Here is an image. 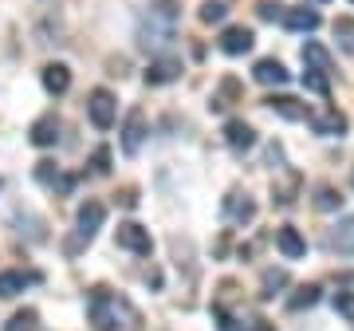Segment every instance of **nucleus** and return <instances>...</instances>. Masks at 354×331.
I'll use <instances>...</instances> for the list:
<instances>
[{"label":"nucleus","instance_id":"28","mask_svg":"<svg viewBox=\"0 0 354 331\" xmlns=\"http://www.w3.org/2000/svg\"><path fill=\"white\" fill-rule=\"evenodd\" d=\"M304 87L327 99V95H330V75H323V71H311V67H307V71H304Z\"/></svg>","mask_w":354,"mask_h":331},{"label":"nucleus","instance_id":"5","mask_svg":"<svg viewBox=\"0 0 354 331\" xmlns=\"http://www.w3.org/2000/svg\"><path fill=\"white\" fill-rule=\"evenodd\" d=\"M114 241H118V249H127V253H134V256H150L153 253L150 229H142L138 221H122L118 233H114Z\"/></svg>","mask_w":354,"mask_h":331},{"label":"nucleus","instance_id":"25","mask_svg":"<svg viewBox=\"0 0 354 331\" xmlns=\"http://www.w3.org/2000/svg\"><path fill=\"white\" fill-rule=\"evenodd\" d=\"M319 304V288L315 284H304V288H295V296L288 300L291 312H304V307H315Z\"/></svg>","mask_w":354,"mask_h":331},{"label":"nucleus","instance_id":"15","mask_svg":"<svg viewBox=\"0 0 354 331\" xmlns=\"http://www.w3.org/2000/svg\"><path fill=\"white\" fill-rule=\"evenodd\" d=\"M276 249L288 256V260H299V256L307 253V241L299 237L295 225H279V229H276Z\"/></svg>","mask_w":354,"mask_h":331},{"label":"nucleus","instance_id":"12","mask_svg":"<svg viewBox=\"0 0 354 331\" xmlns=\"http://www.w3.org/2000/svg\"><path fill=\"white\" fill-rule=\"evenodd\" d=\"M28 138H32V146H39V150L55 146V142H59V118L55 115H39L36 123H32V130H28Z\"/></svg>","mask_w":354,"mask_h":331},{"label":"nucleus","instance_id":"19","mask_svg":"<svg viewBox=\"0 0 354 331\" xmlns=\"http://www.w3.org/2000/svg\"><path fill=\"white\" fill-rule=\"evenodd\" d=\"M304 64L311 67V71L335 75V60H330V51L323 48V44H315V39H307V44H304Z\"/></svg>","mask_w":354,"mask_h":331},{"label":"nucleus","instance_id":"14","mask_svg":"<svg viewBox=\"0 0 354 331\" xmlns=\"http://www.w3.org/2000/svg\"><path fill=\"white\" fill-rule=\"evenodd\" d=\"M327 249L342 256H354V217H342L339 225L327 233Z\"/></svg>","mask_w":354,"mask_h":331},{"label":"nucleus","instance_id":"20","mask_svg":"<svg viewBox=\"0 0 354 331\" xmlns=\"http://www.w3.org/2000/svg\"><path fill=\"white\" fill-rule=\"evenodd\" d=\"M299 186H304V178H299L295 170H288V174L272 186V202H276V205H291V202H295V193H299Z\"/></svg>","mask_w":354,"mask_h":331},{"label":"nucleus","instance_id":"27","mask_svg":"<svg viewBox=\"0 0 354 331\" xmlns=\"http://www.w3.org/2000/svg\"><path fill=\"white\" fill-rule=\"evenodd\" d=\"M339 205H342V193L335 190V186H319L315 190V209L330 213V209H339Z\"/></svg>","mask_w":354,"mask_h":331},{"label":"nucleus","instance_id":"7","mask_svg":"<svg viewBox=\"0 0 354 331\" xmlns=\"http://www.w3.org/2000/svg\"><path fill=\"white\" fill-rule=\"evenodd\" d=\"M142 142H146V111L142 107H130L127 123H122V154H134L142 150Z\"/></svg>","mask_w":354,"mask_h":331},{"label":"nucleus","instance_id":"22","mask_svg":"<svg viewBox=\"0 0 354 331\" xmlns=\"http://www.w3.org/2000/svg\"><path fill=\"white\" fill-rule=\"evenodd\" d=\"M32 280H39L36 272H0V296H16L24 292Z\"/></svg>","mask_w":354,"mask_h":331},{"label":"nucleus","instance_id":"34","mask_svg":"<svg viewBox=\"0 0 354 331\" xmlns=\"http://www.w3.org/2000/svg\"><path fill=\"white\" fill-rule=\"evenodd\" d=\"M213 316L221 319V331H248V328H241V319H236V316H228V312H225L221 304L213 307Z\"/></svg>","mask_w":354,"mask_h":331},{"label":"nucleus","instance_id":"8","mask_svg":"<svg viewBox=\"0 0 354 331\" xmlns=\"http://www.w3.org/2000/svg\"><path fill=\"white\" fill-rule=\"evenodd\" d=\"M174 79H181V60H177V55L150 60V67H146V87H165V83H174Z\"/></svg>","mask_w":354,"mask_h":331},{"label":"nucleus","instance_id":"24","mask_svg":"<svg viewBox=\"0 0 354 331\" xmlns=\"http://www.w3.org/2000/svg\"><path fill=\"white\" fill-rule=\"evenodd\" d=\"M236 99H241V83H236L232 75H225V79H221V95H213L209 107H213V111H225L228 102H236Z\"/></svg>","mask_w":354,"mask_h":331},{"label":"nucleus","instance_id":"11","mask_svg":"<svg viewBox=\"0 0 354 331\" xmlns=\"http://www.w3.org/2000/svg\"><path fill=\"white\" fill-rule=\"evenodd\" d=\"M252 44H256L252 28H244V24H228L221 32V51L225 55H244V51H252Z\"/></svg>","mask_w":354,"mask_h":331},{"label":"nucleus","instance_id":"17","mask_svg":"<svg viewBox=\"0 0 354 331\" xmlns=\"http://www.w3.org/2000/svg\"><path fill=\"white\" fill-rule=\"evenodd\" d=\"M252 75H256V83H264V87H283L291 79V71L279 60H260V64L252 67Z\"/></svg>","mask_w":354,"mask_h":331},{"label":"nucleus","instance_id":"6","mask_svg":"<svg viewBox=\"0 0 354 331\" xmlns=\"http://www.w3.org/2000/svg\"><path fill=\"white\" fill-rule=\"evenodd\" d=\"M102 221H106V205L102 202H83L75 213V233L83 241H95V233L102 229Z\"/></svg>","mask_w":354,"mask_h":331},{"label":"nucleus","instance_id":"10","mask_svg":"<svg viewBox=\"0 0 354 331\" xmlns=\"http://www.w3.org/2000/svg\"><path fill=\"white\" fill-rule=\"evenodd\" d=\"M252 217H256V202L248 197V193L232 190L225 197V221H228V225H248Z\"/></svg>","mask_w":354,"mask_h":331},{"label":"nucleus","instance_id":"26","mask_svg":"<svg viewBox=\"0 0 354 331\" xmlns=\"http://www.w3.org/2000/svg\"><path fill=\"white\" fill-rule=\"evenodd\" d=\"M335 39H339L342 51H351L354 55V20L351 16H339V20H335Z\"/></svg>","mask_w":354,"mask_h":331},{"label":"nucleus","instance_id":"3","mask_svg":"<svg viewBox=\"0 0 354 331\" xmlns=\"http://www.w3.org/2000/svg\"><path fill=\"white\" fill-rule=\"evenodd\" d=\"M87 118L95 123L99 130H111L114 118H118V102H114V95L106 87H95L87 99Z\"/></svg>","mask_w":354,"mask_h":331},{"label":"nucleus","instance_id":"30","mask_svg":"<svg viewBox=\"0 0 354 331\" xmlns=\"http://www.w3.org/2000/svg\"><path fill=\"white\" fill-rule=\"evenodd\" d=\"M91 170H95L99 178H106V174H111V150H106V146H99V150L91 154Z\"/></svg>","mask_w":354,"mask_h":331},{"label":"nucleus","instance_id":"2","mask_svg":"<svg viewBox=\"0 0 354 331\" xmlns=\"http://www.w3.org/2000/svg\"><path fill=\"white\" fill-rule=\"evenodd\" d=\"M174 28H177V4L174 0H158V4H150V16H146L142 28H138V44L146 51L162 48V44L174 39Z\"/></svg>","mask_w":354,"mask_h":331},{"label":"nucleus","instance_id":"21","mask_svg":"<svg viewBox=\"0 0 354 331\" xmlns=\"http://www.w3.org/2000/svg\"><path fill=\"white\" fill-rule=\"evenodd\" d=\"M288 288V272L283 268H264V280H260V300H276V292Z\"/></svg>","mask_w":354,"mask_h":331},{"label":"nucleus","instance_id":"36","mask_svg":"<svg viewBox=\"0 0 354 331\" xmlns=\"http://www.w3.org/2000/svg\"><path fill=\"white\" fill-rule=\"evenodd\" d=\"M351 181H354V174H351Z\"/></svg>","mask_w":354,"mask_h":331},{"label":"nucleus","instance_id":"4","mask_svg":"<svg viewBox=\"0 0 354 331\" xmlns=\"http://www.w3.org/2000/svg\"><path fill=\"white\" fill-rule=\"evenodd\" d=\"M307 123H311V130H315V134H327V138H342V134H346V127H351V123H346V115H342V111H335V107H327V102H323V107H311Z\"/></svg>","mask_w":354,"mask_h":331},{"label":"nucleus","instance_id":"16","mask_svg":"<svg viewBox=\"0 0 354 331\" xmlns=\"http://www.w3.org/2000/svg\"><path fill=\"white\" fill-rule=\"evenodd\" d=\"M279 20H283L291 32H315V28L323 24V16H319L315 8H307V4H304V8H283Z\"/></svg>","mask_w":354,"mask_h":331},{"label":"nucleus","instance_id":"1","mask_svg":"<svg viewBox=\"0 0 354 331\" xmlns=\"http://www.w3.org/2000/svg\"><path fill=\"white\" fill-rule=\"evenodd\" d=\"M87 319L95 331H118V328H127V319H134V312H130L127 300H118L114 292L95 288L87 296Z\"/></svg>","mask_w":354,"mask_h":331},{"label":"nucleus","instance_id":"13","mask_svg":"<svg viewBox=\"0 0 354 331\" xmlns=\"http://www.w3.org/2000/svg\"><path fill=\"white\" fill-rule=\"evenodd\" d=\"M225 142L236 154H244V150H252V146H256V130L248 127L244 118H228V123H225Z\"/></svg>","mask_w":354,"mask_h":331},{"label":"nucleus","instance_id":"23","mask_svg":"<svg viewBox=\"0 0 354 331\" xmlns=\"http://www.w3.org/2000/svg\"><path fill=\"white\" fill-rule=\"evenodd\" d=\"M4 331H39V312L36 307H20L16 316H8Z\"/></svg>","mask_w":354,"mask_h":331},{"label":"nucleus","instance_id":"9","mask_svg":"<svg viewBox=\"0 0 354 331\" xmlns=\"http://www.w3.org/2000/svg\"><path fill=\"white\" fill-rule=\"evenodd\" d=\"M264 102L279 118H288V123H307V115H311V107L304 99H295V95H268Z\"/></svg>","mask_w":354,"mask_h":331},{"label":"nucleus","instance_id":"31","mask_svg":"<svg viewBox=\"0 0 354 331\" xmlns=\"http://www.w3.org/2000/svg\"><path fill=\"white\" fill-rule=\"evenodd\" d=\"M335 312L354 323V292H335Z\"/></svg>","mask_w":354,"mask_h":331},{"label":"nucleus","instance_id":"33","mask_svg":"<svg viewBox=\"0 0 354 331\" xmlns=\"http://www.w3.org/2000/svg\"><path fill=\"white\" fill-rule=\"evenodd\" d=\"M256 16H260V20H279V16H283V4H276V0H260V4H256Z\"/></svg>","mask_w":354,"mask_h":331},{"label":"nucleus","instance_id":"18","mask_svg":"<svg viewBox=\"0 0 354 331\" xmlns=\"http://www.w3.org/2000/svg\"><path fill=\"white\" fill-rule=\"evenodd\" d=\"M39 79H44V91H48V95H67V87H71V67L67 64H48Z\"/></svg>","mask_w":354,"mask_h":331},{"label":"nucleus","instance_id":"35","mask_svg":"<svg viewBox=\"0 0 354 331\" xmlns=\"http://www.w3.org/2000/svg\"><path fill=\"white\" fill-rule=\"evenodd\" d=\"M315 4H327V0H315Z\"/></svg>","mask_w":354,"mask_h":331},{"label":"nucleus","instance_id":"32","mask_svg":"<svg viewBox=\"0 0 354 331\" xmlns=\"http://www.w3.org/2000/svg\"><path fill=\"white\" fill-rule=\"evenodd\" d=\"M36 181L55 186V181H59V166H55V162H36Z\"/></svg>","mask_w":354,"mask_h":331},{"label":"nucleus","instance_id":"29","mask_svg":"<svg viewBox=\"0 0 354 331\" xmlns=\"http://www.w3.org/2000/svg\"><path fill=\"white\" fill-rule=\"evenodd\" d=\"M225 16H228L225 0H205V4H201V20H205V24H221Z\"/></svg>","mask_w":354,"mask_h":331}]
</instances>
